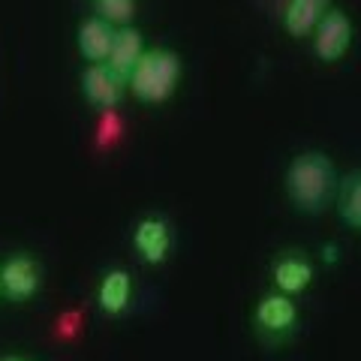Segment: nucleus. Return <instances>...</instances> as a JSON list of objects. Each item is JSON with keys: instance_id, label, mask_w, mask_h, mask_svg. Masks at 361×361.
I'll use <instances>...</instances> for the list:
<instances>
[{"instance_id": "nucleus-1", "label": "nucleus", "mask_w": 361, "mask_h": 361, "mask_svg": "<svg viewBox=\"0 0 361 361\" xmlns=\"http://www.w3.org/2000/svg\"><path fill=\"white\" fill-rule=\"evenodd\" d=\"M334 190H337V175H334V166L325 154L307 151V154H298L295 160L289 163L286 193L298 211L319 214L331 202Z\"/></svg>"}, {"instance_id": "nucleus-2", "label": "nucleus", "mask_w": 361, "mask_h": 361, "mask_svg": "<svg viewBox=\"0 0 361 361\" xmlns=\"http://www.w3.org/2000/svg\"><path fill=\"white\" fill-rule=\"evenodd\" d=\"M180 78V58L169 49H151L142 54V61L135 63L130 73V87L142 103H166L175 94Z\"/></svg>"}, {"instance_id": "nucleus-3", "label": "nucleus", "mask_w": 361, "mask_h": 361, "mask_svg": "<svg viewBox=\"0 0 361 361\" xmlns=\"http://www.w3.org/2000/svg\"><path fill=\"white\" fill-rule=\"evenodd\" d=\"M349 42H353V25H349V18L343 13H337V9H329L319 25H316V42H313L316 54L325 63L341 61L343 51L349 49Z\"/></svg>"}, {"instance_id": "nucleus-4", "label": "nucleus", "mask_w": 361, "mask_h": 361, "mask_svg": "<svg viewBox=\"0 0 361 361\" xmlns=\"http://www.w3.org/2000/svg\"><path fill=\"white\" fill-rule=\"evenodd\" d=\"M0 289L13 301H27L39 289V265L30 256H13L0 268Z\"/></svg>"}, {"instance_id": "nucleus-5", "label": "nucleus", "mask_w": 361, "mask_h": 361, "mask_svg": "<svg viewBox=\"0 0 361 361\" xmlns=\"http://www.w3.org/2000/svg\"><path fill=\"white\" fill-rule=\"evenodd\" d=\"M82 90L85 97L99 109H115L123 90V78L111 73L109 63H90L82 73Z\"/></svg>"}, {"instance_id": "nucleus-6", "label": "nucleus", "mask_w": 361, "mask_h": 361, "mask_svg": "<svg viewBox=\"0 0 361 361\" xmlns=\"http://www.w3.org/2000/svg\"><path fill=\"white\" fill-rule=\"evenodd\" d=\"M133 241H135V250L142 253L145 262L157 265V262H163V259L169 256L172 235H169L166 220H160V217H145L139 226H135Z\"/></svg>"}, {"instance_id": "nucleus-7", "label": "nucleus", "mask_w": 361, "mask_h": 361, "mask_svg": "<svg viewBox=\"0 0 361 361\" xmlns=\"http://www.w3.org/2000/svg\"><path fill=\"white\" fill-rule=\"evenodd\" d=\"M111 42H115V30H111L106 18L94 16V18L82 21V27H78V51H82L90 63H109Z\"/></svg>"}, {"instance_id": "nucleus-8", "label": "nucleus", "mask_w": 361, "mask_h": 361, "mask_svg": "<svg viewBox=\"0 0 361 361\" xmlns=\"http://www.w3.org/2000/svg\"><path fill=\"white\" fill-rule=\"evenodd\" d=\"M145 45H142V33L135 27H123L115 33V42H111V54H109V66L111 73H118L121 78H130V73L135 70V63L142 61Z\"/></svg>"}, {"instance_id": "nucleus-9", "label": "nucleus", "mask_w": 361, "mask_h": 361, "mask_svg": "<svg viewBox=\"0 0 361 361\" xmlns=\"http://www.w3.org/2000/svg\"><path fill=\"white\" fill-rule=\"evenodd\" d=\"M298 319V307L286 295H265L256 307V322L271 334L289 331Z\"/></svg>"}, {"instance_id": "nucleus-10", "label": "nucleus", "mask_w": 361, "mask_h": 361, "mask_svg": "<svg viewBox=\"0 0 361 361\" xmlns=\"http://www.w3.org/2000/svg\"><path fill=\"white\" fill-rule=\"evenodd\" d=\"M325 13H329V9H325V0H289L286 30L292 37H304V33H310L316 25H319Z\"/></svg>"}, {"instance_id": "nucleus-11", "label": "nucleus", "mask_w": 361, "mask_h": 361, "mask_svg": "<svg viewBox=\"0 0 361 361\" xmlns=\"http://www.w3.org/2000/svg\"><path fill=\"white\" fill-rule=\"evenodd\" d=\"M130 304V274L127 271H109L99 283V307L109 316H118Z\"/></svg>"}, {"instance_id": "nucleus-12", "label": "nucleus", "mask_w": 361, "mask_h": 361, "mask_svg": "<svg viewBox=\"0 0 361 361\" xmlns=\"http://www.w3.org/2000/svg\"><path fill=\"white\" fill-rule=\"evenodd\" d=\"M337 211H341V220L349 226V229L361 232V169L341 180V190H337Z\"/></svg>"}, {"instance_id": "nucleus-13", "label": "nucleus", "mask_w": 361, "mask_h": 361, "mask_svg": "<svg viewBox=\"0 0 361 361\" xmlns=\"http://www.w3.org/2000/svg\"><path fill=\"white\" fill-rule=\"evenodd\" d=\"M310 280H313V268L304 262V259H298V256H283L274 265V283L283 292H289V295H292V292L307 289Z\"/></svg>"}, {"instance_id": "nucleus-14", "label": "nucleus", "mask_w": 361, "mask_h": 361, "mask_svg": "<svg viewBox=\"0 0 361 361\" xmlns=\"http://www.w3.org/2000/svg\"><path fill=\"white\" fill-rule=\"evenodd\" d=\"M97 9L99 18H106L109 25H123V21L133 18L135 4L133 0H97Z\"/></svg>"}, {"instance_id": "nucleus-15", "label": "nucleus", "mask_w": 361, "mask_h": 361, "mask_svg": "<svg viewBox=\"0 0 361 361\" xmlns=\"http://www.w3.org/2000/svg\"><path fill=\"white\" fill-rule=\"evenodd\" d=\"M0 361H27V358H18V355H6V358H0Z\"/></svg>"}]
</instances>
